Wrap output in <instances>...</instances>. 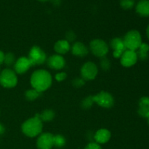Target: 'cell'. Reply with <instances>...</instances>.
I'll use <instances>...</instances> for the list:
<instances>
[{
    "instance_id": "1",
    "label": "cell",
    "mask_w": 149,
    "mask_h": 149,
    "mask_svg": "<svg viewBox=\"0 0 149 149\" xmlns=\"http://www.w3.org/2000/svg\"><path fill=\"white\" fill-rule=\"evenodd\" d=\"M52 83V76L46 70L40 69L35 71L31 77V84L32 87L39 93L47 90Z\"/></svg>"
},
{
    "instance_id": "7",
    "label": "cell",
    "mask_w": 149,
    "mask_h": 149,
    "mask_svg": "<svg viewBox=\"0 0 149 149\" xmlns=\"http://www.w3.org/2000/svg\"><path fill=\"white\" fill-rule=\"evenodd\" d=\"M93 100L97 103L98 106L106 109H109L114 104V99L113 96L109 93L105 91H102L96 95H93Z\"/></svg>"
},
{
    "instance_id": "29",
    "label": "cell",
    "mask_w": 149,
    "mask_h": 149,
    "mask_svg": "<svg viewBox=\"0 0 149 149\" xmlns=\"http://www.w3.org/2000/svg\"><path fill=\"white\" fill-rule=\"evenodd\" d=\"M84 149H102L100 146L97 143H89L87 146L85 147Z\"/></svg>"
},
{
    "instance_id": "26",
    "label": "cell",
    "mask_w": 149,
    "mask_h": 149,
    "mask_svg": "<svg viewBox=\"0 0 149 149\" xmlns=\"http://www.w3.org/2000/svg\"><path fill=\"white\" fill-rule=\"evenodd\" d=\"M110 61L106 57H103L101 58V61H100V66H101L102 69L105 70V71H107L110 68Z\"/></svg>"
},
{
    "instance_id": "35",
    "label": "cell",
    "mask_w": 149,
    "mask_h": 149,
    "mask_svg": "<svg viewBox=\"0 0 149 149\" xmlns=\"http://www.w3.org/2000/svg\"><path fill=\"white\" fill-rule=\"evenodd\" d=\"M38 1H42V2H44V1H49V0H38Z\"/></svg>"
},
{
    "instance_id": "34",
    "label": "cell",
    "mask_w": 149,
    "mask_h": 149,
    "mask_svg": "<svg viewBox=\"0 0 149 149\" xmlns=\"http://www.w3.org/2000/svg\"><path fill=\"white\" fill-rule=\"evenodd\" d=\"M147 119V120H148V125H149V112L148 113H147V115H146V117Z\"/></svg>"
},
{
    "instance_id": "9",
    "label": "cell",
    "mask_w": 149,
    "mask_h": 149,
    "mask_svg": "<svg viewBox=\"0 0 149 149\" xmlns=\"http://www.w3.org/2000/svg\"><path fill=\"white\" fill-rule=\"evenodd\" d=\"M39 149H52L54 146V135L49 132H45L39 135L36 141Z\"/></svg>"
},
{
    "instance_id": "11",
    "label": "cell",
    "mask_w": 149,
    "mask_h": 149,
    "mask_svg": "<svg viewBox=\"0 0 149 149\" xmlns=\"http://www.w3.org/2000/svg\"><path fill=\"white\" fill-rule=\"evenodd\" d=\"M31 66L32 64L29 58L26 57H20L14 64L15 72L18 74H23L26 73Z\"/></svg>"
},
{
    "instance_id": "21",
    "label": "cell",
    "mask_w": 149,
    "mask_h": 149,
    "mask_svg": "<svg viewBox=\"0 0 149 149\" xmlns=\"http://www.w3.org/2000/svg\"><path fill=\"white\" fill-rule=\"evenodd\" d=\"M41 93H39L37 90H34V89H32V90H27L25 93V96H26V98L29 100H34L40 95Z\"/></svg>"
},
{
    "instance_id": "19",
    "label": "cell",
    "mask_w": 149,
    "mask_h": 149,
    "mask_svg": "<svg viewBox=\"0 0 149 149\" xmlns=\"http://www.w3.org/2000/svg\"><path fill=\"white\" fill-rule=\"evenodd\" d=\"M137 55L138 58L145 61L148 58V52H149V45L146 43H142L140 47L137 49Z\"/></svg>"
},
{
    "instance_id": "16",
    "label": "cell",
    "mask_w": 149,
    "mask_h": 149,
    "mask_svg": "<svg viewBox=\"0 0 149 149\" xmlns=\"http://www.w3.org/2000/svg\"><path fill=\"white\" fill-rule=\"evenodd\" d=\"M136 12L142 17H149V0H141L137 4Z\"/></svg>"
},
{
    "instance_id": "18",
    "label": "cell",
    "mask_w": 149,
    "mask_h": 149,
    "mask_svg": "<svg viewBox=\"0 0 149 149\" xmlns=\"http://www.w3.org/2000/svg\"><path fill=\"white\" fill-rule=\"evenodd\" d=\"M149 112V97H142L139 100V109L138 113L142 117H146Z\"/></svg>"
},
{
    "instance_id": "17",
    "label": "cell",
    "mask_w": 149,
    "mask_h": 149,
    "mask_svg": "<svg viewBox=\"0 0 149 149\" xmlns=\"http://www.w3.org/2000/svg\"><path fill=\"white\" fill-rule=\"evenodd\" d=\"M70 44L67 40H59L54 45V49L58 55H64L69 51Z\"/></svg>"
},
{
    "instance_id": "13",
    "label": "cell",
    "mask_w": 149,
    "mask_h": 149,
    "mask_svg": "<svg viewBox=\"0 0 149 149\" xmlns=\"http://www.w3.org/2000/svg\"><path fill=\"white\" fill-rule=\"evenodd\" d=\"M47 65L54 70H61L65 65V59L61 55H53L49 57L47 61Z\"/></svg>"
},
{
    "instance_id": "8",
    "label": "cell",
    "mask_w": 149,
    "mask_h": 149,
    "mask_svg": "<svg viewBox=\"0 0 149 149\" xmlns=\"http://www.w3.org/2000/svg\"><path fill=\"white\" fill-rule=\"evenodd\" d=\"M98 69L94 63L87 62L82 65L81 68V75L84 81L93 80L97 77Z\"/></svg>"
},
{
    "instance_id": "27",
    "label": "cell",
    "mask_w": 149,
    "mask_h": 149,
    "mask_svg": "<svg viewBox=\"0 0 149 149\" xmlns=\"http://www.w3.org/2000/svg\"><path fill=\"white\" fill-rule=\"evenodd\" d=\"M66 77H67V75L65 72H61L55 74V78L58 81H64V80L66 79Z\"/></svg>"
},
{
    "instance_id": "22",
    "label": "cell",
    "mask_w": 149,
    "mask_h": 149,
    "mask_svg": "<svg viewBox=\"0 0 149 149\" xmlns=\"http://www.w3.org/2000/svg\"><path fill=\"white\" fill-rule=\"evenodd\" d=\"M65 144V139L63 136L61 135H54V146L61 148Z\"/></svg>"
},
{
    "instance_id": "30",
    "label": "cell",
    "mask_w": 149,
    "mask_h": 149,
    "mask_svg": "<svg viewBox=\"0 0 149 149\" xmlns=\"http://www.w3.org/2000/svg\"><path fill=\"white\" fill-rule=\"evenodd\" d=\"M75 39H76V35L74 32L69 31L67 33L66 39H65V40H67L68 42H72V41H74Z\"/></svg>"
},
{
    "instance_id": "23",
    "label": "cell",
    "mask_w": 149,
    "mask_h": 149,
    "mask_svg": "<svg viewBox=\"0 0 149 149\" xmlns=\"http://www.w3.org/2000/svg\"><path fill=\"white\" fill-rule=\"evenodd\" d=\"M135 5V0H120V6L124 10H130Z\"/></svg>"
},
{
    "instance_id": "31",
    "label": "cell",
    "mask_w": 149,
    "mask_h": 149,
    "mask_svg": "<svg viewBox=\"0 0 149 149\" xmlns=\"http://www.w3.org/2000/svg\"><path fill=\"white\" fill-rule=\"evenodd\" d=\"M4 56H5V55L4 54V52H3L2 51L0 50V65H1V64H2L3 63H4Z\"/></svg>"
},
{
    "instance_id": "4",
    "label": "cell",
    "mask_w": 149,
    "mask_h": 149,
    "mask_svg": "<svg viewBox=\"0 0 149 149\" xmlns=\"http://www.w3.org/2000/svg\"><path fill=\"white\" fill-rule=\"evenodd\" d=\"M17 84V77L15 71L10 68L3 70L0 74V84L5 88H13Z\"/></svg>"
},
{
    "instance_id": "20",
    "label": "cell",
    "mask_w": 149,
    "mask_h": 149,
    "mask_svg": "<svg viewBox=\"0 0 149 149\" xmlns=\"http://www.w3.org/2000/svg\"><path fill=\"white\" fill-rule=\"evenodd\" d=\"M42 122H48L52 121L55 117V113L51 109H46L41 114H36Z\"/></svg>"
},
{
    "instance_id": "15",
    "label": "cell",
    "mask_w": 149,
    "mask_h": 149,
    "mask_svg": "<svg viewBox=\"0 0 149 149\" xmlns=\"http://www.w3.org/2000/svg\"><path fill=\"white\" fill-rule=\"evenodd\" d=\"M71 52L73 55L78 57H84L88 54L89 50L87 47L83 43L77 42L73 45L71 47Z\"/></svg>"
},
{
    "instance_id": "5",
    "label": "cell",
    "mask_w": 149,
    "mask_h": 149,
    "mask_svg": "<svg viewBox=\"0 0 149 149\" xmlns=\"http://www.w3.org/2000/svg\"><path fill=\"white\" fill-rule=\"evenodd\" d=\"M90 49L92 53L97 58H103L109 52V46L105 41L100 39H93L90 44Z\"/></svg>"
},
{
    "instance_id": "10",
    "label": "cell",
    "mask_w": 149,
    "mask_h": 149,
    "mask_svg": "<svg viewBox=\"0 0 149 149\" xmlns=\"http://www.w3.org/2000/svg\"><path fill=\"white\" fill-rule=\"evenodd\" d=\"M138 59V55L135 51L126 49L120 57V62L124 67L128 68L135 65Z\"/></svg>"
},
{
    "instance_id": "25",
    "label": "cell",
    "mask_w": 149,
    "mask_h": 149,
    "mask_svg": "<svg viewBox=\"0 0 149 149\" xmlns=\"http://www.w3.org/2000/svg\"><path fill=\"white\" fill-rule=\"evenodd\" d=\"M93 103H94V101L93 100V96H89V97L84 99V100L81 103V106L84 109H88L93 106Z\"/></svg>"
},
{
    "instance_id": "32",
    "label": "cell",
    "mask_w": 149,
    "mask_h": 149,
    "mask_svg": "<svg viewBox=\"0 0 149 149\" xmlns=\"http://www.w3.org/2000/svg\"><path fill=\"white\" fill-rule=\"evenodd\" d=\"M4 127L1 125V124H0V135L4 133Z\"/></svg>"
},
{
    "instance_id": "33",
    "label": "cell",
    "mask_w": 149,
    "mask_h": 149,
    "mask_svg": "<svg viewBox=\"0 0 149 149\" xmlns=\"http://www.w3.org/2000/svg\"><path fill=\"white\" fill-rule=\"evenodd\" d=\"M146 33H147V36H148V38L149 39V25H148V27H147V29H146Z\"/></svg>"
},
{
    "instance_id": "24",
    "label": "cell",
    "mask_w": 149,
    "mask_h": 149,
    "mask_svg": "<svg viewBox=\"0 0 149 149\" xmlns=\"http://www.w3.org/2000/svg\"><path fill=\"white\" fill-rule=\"evenodd\" d=\"M4 63H5L6 65H8V66H10V65H13V64H15V59L14 55L11 52L6 54L5 56H4Z\"/></svg>"
},
{
    "instance_id": "2",
    "label": "cell",
    "mask_w": 149,
    "mask_h": 149,
    "mask_svg": "<svg viewBox=\"0 0 149 149\" xmlns=\"http://www.w3.org/2000/svg\"><path fill=\"white\" fill-rule=\"evenodd\" d=\"M22 131L26 136L33 138L42 133L43 124L37 115L28 119L22 125Z\"/></svg>"
},
{
    "instance_id": "28",
    "label": "cell",
    "mask_w": 149,
    "mask_h": 149,
    "mask_svg": "<svg viewBox=\"0 0 149 149\" xmlns=\"http://www.w3.org/2000/svg\"><path fill=\"white\" fill-rule=\"evenodd\" d=\"M84 80L83 79H76L73 81V84L77 87H80L84 85Z\"/></svg>"
},
{
    "instance_id": "12",
    "label": "cell",
    "mask_w": 149,
    "mask_h": 149,
    "mask_svg": "<svg viewBox=\"0 0 149 149\" xmlns=\"http://www.w3.org/2000/svg\"><path fill=\"white\" fill-rule=\"evenodd\" d=\"M111 47L113 49V55L114 58H119L126 50V47L123 42V39L121 38H113L111 42Z\"/></svg>"
},
{
    "instance_id": "3",
    "label": "cell",
    "mask_w": 149,
    "mask_h": 149,
    "mask_svg": "<svg viewBox=\"0 0 149 149\" xmlns=\"http://www.w3.org/2000/svg\"><path fill=\"white\" fill-rule=\"evenodd\" d=\"M123 42L127 49L136 51L142 44V37L139 31L132 30L125 34Z\"/></svg>"
},
{
    "instance_id": "6",
    "label": "cell",
    "mask_w": 149,
    "mask_h": 149,
    "mask_svg": "<svg viewBox=\"0 0 149 149\" xmlns=\"http://www.w3.org/2000/svg\"><path fill=\"white\" fill-rule=\"evenodd\" d=\"M33 65H42L46 61L47 55L45 52L37 46H33L29 52V58Z\"/></svg>"
},
{
    "instance_id": "14",
    "label": "cell",
    "mask_w": 149,
    "mask_h": 149,
    "mask_svg": "<svg viewBox=\"0 0 149 149\" xmlns=\"http://www.w3.org/2000/svg\"><path fill=\"white\" fill-rule=\"evenodd\" d=\"M111 138L110 131L106 129H100L95 132L94 139L98 144L106 143Z\"/></svg>"
}]
</instances>
